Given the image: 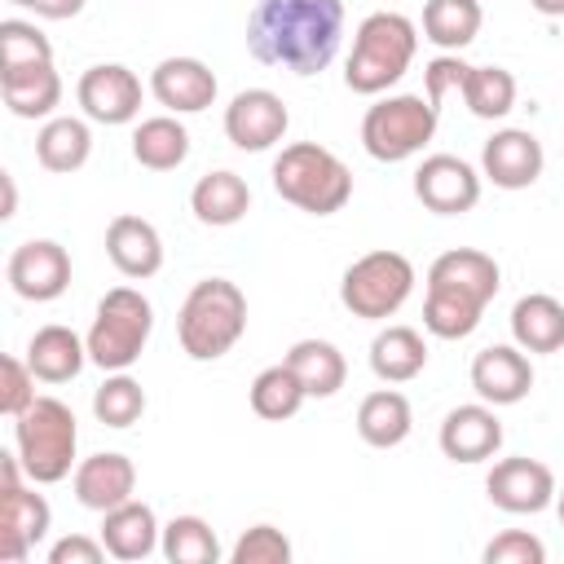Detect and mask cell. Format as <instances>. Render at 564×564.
<instances>
[{
  "instance_id": "obj_41",
  "label": "cell",
  "mask_w": 564,
  "mask_h": 564,
  "mask_svg": "<svg viewBox=\"0 0 564 564\" xmlns=\"http://www.w3.org/2000/svg\"><path fill=\"white\" fill-rule=\"evenodd\" d=\"M463 75H467V62H463L458 53H441V57H432V62H427V70H423L427 101H432V106H441L449 93H458Z\"/></svg>"
},
{
  "instance_id": "obj_27",
  "label": "cell",
  "mask_w": 564,
  "mask_h": 564,
  "mask_svg": "<svg viewBox=\"0 0 564 564\" xmlns=\"http://www.w3.org/2000/svg\"><path fill=\"white\" fill-rule=\"evenodd\" d=\"M247 207H251L247 181H242L238 172H225V167L198 176V185L189 189V212H194L203 225H212V229L238 225V220L247 216Z\"/></svg>"
},
{
  "instance_id": "obj_8",
  "label": "cell",
  "mask_w": 564,
  "mask_h": 564,
  "mask_svg": "<svg viewBox=\"0 0 564 564\" xmlns=\"http://www.w3.org/2000/svg\"><path fill=\"white\" fill-rule=\"evenodd\" d=\"M436 115L441 106H432L427 97L419 93H397V97H383L366 110L361 119V145L370 159L379 163H405L410 154H419L432 132H436Z\"/></svg>"
},
{
  "instance_id": "obj_4",
  "label": "cell",
  "mask_w": 564,
  "mask_h": 564,
  "mask_svg": "<svg viewBox=\"0 0 564 564\" xmlns=\"http://www.w3.org/2000/svg\"><path fill=\"white\" fill-rule=\"evenodd\" d=\"M414 53H419V31L405 13H370L352 35L344 84L361 97H379L410 70Z\"/></svg>"
},
{
  "instance_id": "obj_17",
  "label": "cell",
  "mask_w": 564,
  "mask_h": 564,
  "mask_svg": "<svg viewBox=\"0 0 564 564\" xmlns=\"http://www.w3.org/2000/svg\"><path fill=\"white\" fill-rule=\"evenodd\" d=\"M471 388L489 405H516L533 388V366L520 344H489L471 357Z\"/></svg>"
},
{
  "instance_id": "obj_32",
  "label": "cell",
  "mask_w": 564,
  "mask_h": 564,
  "mask_svg": "<svg viewBox=\"0 0 564 564\" xmlns=\"http://www.w3.org/2000/svg\"><path fill=\"white\" fill-rule=\"evenodd\" d=\"M480 0H427L423 4V40L445 53L467 48L480 35Z\"/></svg>"
},
{
  "instance_id": "obj_46",
  "label": "cell",
  "mask_w": 564,
  "mask_h": 564,
  "mask_svg": "<svg viewBox=\"0 0 564 564\" xmlns=\"http://www.w3.org/2000/svg\"><path fill=\"white\" fill-rule=\"evenodd\" d=\"M555 507H560V524H564V489H555Z\"/></svg>"
},
{
  "instance_id": "obj_13",
  "label": "cell",
  "mask_w": 564,
  "mask_h": 564,
  "mask_svg": "<svg viewBox=\"0 0 564 564\" xmlns=\"http://www.w3.org/2000/svg\"><path fill=\"white\" fill-rule=\"evenodd\" d=\"M4 273H9L13 295H22L31 304H48L70 286V256L53 238H31V242L13 247Z\"/></svg>"
},
{
  "instance_id": "obj_21",
  "label": "cell",
  "mask_w": 564,
  "mask_h": 564,
  "mask_svg": "<svg viewBox=\"0 0 564 564\" xmlns=\"http://www.w3.org/2000/svg\"><path fill=\"white\" fill-rule=\"evenodd\" d=\"M106 256L123 278H154L163 269V238L145 216H115L106 225Z\"/></svg>"
},
{
  "instance_id": "obj_7",
  "label": "cell",
  "mask_w": 564,
  "mask_h": 564,
  "mask_svg": "<svg viewBox=\"0 0 564 564\" xmlns=\"http://www.w3.org/2000/svg\"><path fill=\"white\" fill-rule=\"evenodd\" d=\"M150 330H154V308L141 291L132 286H115L97 300V317L88 326V361L101 366L106 375L110 370H128L141 348L150 344Z\"/></svg>"
},
{
  "instance_id": "obj_39",
  "label": "cell",
  "mask_w": 564,
  "mask_h": 564,
  "mask_svg": "<svg viewBox=\"0 0 564 564\" xmlns=\"http://www.w3.org/2000/svg\"><path fill=\"white\" fill-rule=\"evenodd\" d=\"M542 560H546L542 538H533L524 529H507L485 546V564H542Z\"/></svg>"
},
{
  "instance_id": "obj_19",
  "label": "cell",
  "mask_w": 564,
  "mask_h": 564,
  "mask_svg": "<svg viewBox=\"0 0 564 564\" xmlns=\"http://www.w3.org/2000/svg\"><path fill=\"white\" fill-rule=\"evenodd\" d=\"M216 75L207 62L198 57H163L150 70V93L159 106H167L172 115H198L216 101Z\"/></svg>"
},
{
  "instance_id": "obj_11",
  "label": "cell",
  "mask_w": 564,
  "mask_h": 564,
  "mask_svg": "<svg viewBox=\"0 0 564 564\" xmlns=\"http://www.w3.org/2000/svg\"><path fill=\"white\" fill-rule=\"evenodd\" d=\"M414 198L436 216H463L480 203V172L458 154H427L414 172Z\"/></svg>"
},
{
  "instance_id": "obj_3",
  "label": "cell",
  "mask_w": 564,
  "mask_h": 564,
  "mask_svg": "<svg viewBox=\"0 0 564 564\" xmlns=\"http://www.w3.org/2000/svg\"><path fill=\"white\" fill-rule=\"evenodd\" d=\"M247 330V295L229 278H203L189 286L181 313H176V339L185 357L216 361L225 357Z\"/></svg>"
},
{
  "instance_id": "obj_10",
  "label": "cell",
  "mask_w": 564,
  "mask_h": 564,
  "mask_svg": "<svg viewBox=\"0 0 564 564\" xmlns=\"http://www.w3.org/2000/svg\"><path fill=\"white\" fill-rule=\"evenodd\" d=\"M22 471L26 467H22L18 449L0 454V560L4 564H22L31 555V546L44 542V533L53 524L44 494L26 489Z\"/></svg>"
},
{
  "instance_id": "obj_36",
  "label": "cell",
  "mask_w": 564,
  "mask_h": 564,
  "mask_svg": "<svg viewBox=\"0 0 564 564\" xmlns=\"http://www.w3.org/2000/svg\"><path fill=\"white\" fill-rule=\"evenodd\" d=\"M93 414H97V423H106V427H132V423L145 414V392H141V383H137L132 375H123V370H110L106 383L93 392Z\"/></svg>"
},
{
  "instance_id": "obj_26",
  "label": "cell",
  "mask_w": 564,
  "mask_h": 564,
  "mask_svg": "<svg viewBox=\"0 0 564 564\" xmlns=\"http://www.w3.org/2000/svg\"><path fill=\"white\" fill-rule=\"evenodd\" d=\"M88 154H93V132L75 115H53L35 132V159L44 172H57V176L79 172L88 163Z\"/></svg>"
},
{
  "instance_id": "obj_20",
  "label": "cell",
  "mask_w": 564,
  "mask_h": 564,
  "mask_svg": "<svg viewBox=\"0 0 564 564\" xmlns=\"http://www.w3.org/2000/svg\"><path fill=\"white\" fill-rule=\"evenodd\" d=\"M70 489H75L79 507H88V511H110V507H119V502L132 498V489H137V467H132L128 454L106 449V454L84 458V463L70 471Z\"/></svg>"
},
{
  "instance_id": "obj_12",
  "label": "cell",
  "mask_w": 564,
  "mask_h": 564,
  "mask_svg": "<svg viewBox=\"0 0 564 564\" xmlns=\"http://www.w3.org/2000/svg\"><path fill=\"white\" fill-rule=\"evenodd\" d=\"M75 97L84 106V115L93 123H106V128H119V123H132L141 115V79L119 66V62H101V66H88L75 84Z\"/></svg>"
},
{
  "instance_id": "obj_2",
  "label": "cell",
  "mask_w": 564,
  "mask_h": 564,
  "mask_svg": "<svg viewBox=\"0 0 564 564\" xmlns=\"http://www.w3.org/2000/svg\"><path fill=\"white\" fill-rule=\"evenodd\" d=\"M498 286H502V273L489 251L454 247V251L436 256L427 269L423 326L436 339H467L480 326L485 304L498 295Z\"/></svg>"
},
{
  "instance_id": "obj_37",
  "label": "cell",
  "mask_w": 564,
  "mask_h": 564,
  "mask_svg": "<svg viewBox=\"0 0 564 564\" xmlns=\"http://www.w3.org/2000/svg\"><path fill=\"white\" fill-rule=\"evenodd\" d=\"M40 62H53V44H48V35L35 31V22L4 18V22H0V70L40 66Z\"/></svg>"
},
{
  "instance_id": "obj_23",
  "label": "cell",
  "mask_w": 564,
  "mask_h": 564,
  "mask_svg": "<svg viewBox=\"0 0 564 564\" xmlns=\"http://www.w3.org/2000/svg\"><path fill=\"white\" fill-rule=\"evenodd\" d=\"M0 93H4L9 115H18V119H53V110L62 106V79L53 70V62L0 70Z\"/></svg>"
},
{
  "instance_id": "obj_16",
  "label": "cell",
  "mask_w": 564,
  "mask_h": 564,
  "mask_svg": "<svg viewBox=\"0 0 564 564\" xmlns=\"http://www.w3.org/2000/svg\"><path fill=\"white\" fill-rule=\"evenodd\" d=\"M542 167H546V154L529 128H502L480 150V172L498 189H529L542 176Z\"/></svg>"
},
{
  "instance_id": "obj_18",
  "label": "cell",
  "mask_w": 564,
  "mask_h": 564,
  "mask_svg": "<svg viewBox=\"0 0 564 564\" xmlns=\"http://www.w3.org/2000/svg\"><path fill=\"white\" fill-rule=\"evenodd\" d=\"M441 454L454 463H485L502 449V419L494 414L489 401L476 405H454L441 419Z\"/></svg>"
},
{
  "instance_id": "obj_22",
  "label": "cell",
  "mask_w": 564,
  "mask_h": 564,
  "mask_svg": "<svg viewBox=\"0 0 564 564\" xmlns=\"http://www.w3.org/2000/svg\"><path fill=\"white\" fill-rule=\"evenodd\" d=\"M159 538H163V529H159L150 502L128 498V502L101 511V542H106V551H110L115 560H123V564L154 555V551H159Z\"/></svg>"
},
{
  "instance_id": "obj_24",
  "label": "cell",
  "mask_w": 564,
  "mask_h": 564,
  "mask_svg": "<svg viewBox=\"0 0 564 564\" xmlns=\"http://www.w3.org/2000/svg\"><path fill=\"white\" fill-rule=\"evenodd\" d=\"M88 361V339H79L70 326H40L26 344V366L35 370L40 383H66L84 370Z\"/></svg>"
},
{
  "instance_id": "obj_29",
  "label": "cell",
  "mask_w": 564,
  "mask_h": 564,
  "mask_svg": "<svg viewBox=\"0 0 564 564\" xmlns=\"http://www.w3.org/2000/svg\"><path fill=\"white\" fill-rule=\"evenodd\" d=\"M427 366V344L414 326H383L370 339V370L383 383H410Z\"/></svg>"
},
{
  "instance_id": "obj_25",
  "label": "cell",
  "mask_w": 564,
  "mask_h": 564,
  "mask_svg": "<svg viewBox=\"0 0 564 564\" xmlns=\"http://www.w3.org/2000/svg\"><path fill=\"white\" fill-rule=\"evenodd\" d=\"M511 339L524 352H560L564 348V304L555 295H520L511 308Z\"/></svg>"
},
{
  "instance_id": "obj_15",
  "label": "cell",
  "mask_w": 564,
  "mask_h": 564,
  "mask_svg": "<svg viewBox=\"0 0 564 564\" xmlns=\"http://www.w3.org/2000/svg\"><path fill=\"white\" fill-rule=\"evenodd\" d=\"M485 494L498 511L511 516H538L555 502V476L538 458H498L485 476Z\"/></svg>"
},
{
  "instance_id": "obj_5",
  "label": "cell",
  "mask_w": 564,
  "mask_h": 564,
  "mask_svg": "<svg viewBox=\"0 0 564 564\" xmlns=\"http://www.w3.org/2000/svg\"><path fill=\"white\" fill-rule=\"evenodd\" d=\"M273 189L308 216H335L352 198V172L335 150L317 141H295L282 145V154L273 159Z\"/></svg>"
},
{
  "instance_id": "obj_35",
  "label": "cell",
  "mask_w": 564,
  "mask_h": 564,
  "mask_svg": "<svg viewBox=\"0 0 564 564\" xmlns=\"http://www.w3.org/2000/svg\"><path fill=\"white\" fill-rule=\"evenodd\" d=\"M304 383H300V375L282 361V366H264L256 379H251V410L260 414V419H269V423H282V419H291L300 405H304Z\"/></svg>"
},
{
  "instance_id": "obj_33",
  "label": "cell",
  "mask_w": 564,
  "mask_h": 564,
  "mask_svg": "<svg viewBox=\"0 0 564 564\" xmlns=\"http://www.w3.org/2000/svg\"><path fill=\"white\" fill-rule=\"evenodd\" d=\"M458 93L476 119H507L516 106V75L502 66H467Z\"/></svg>"
},
{
  "instance_id": "obj_1",
  "label": "cell",
  "mask_w": 564,
  "mask_h": 564,
  "mask_svg": "<svg viewBox=\"0 0 564 564\" xmlns=\"http://www.w3.org/2000/svg\"><path fill=\"white\" fill-rule=\"evenodd\" d=\"M344 40V0H256L247 18V48L260 66L317 75L335 62Z\"/></svg>"
},
{
  "instance_id": "obj_31",
  "label": "cell",
  "mask_w": 564,
  "mask_h": 564,
  "mask_svg": "<svg viewBox=\"0 0 564 564\" xmlns=\"http://www.w3.org/2000/svg\"><path fill=\"white\" fill-rule=\"evenodd\" d=\"M132 159L150 172H172L189 159V132L181 119L172 115H154V119H141L137 132H132Z\"/></svg>"
},
{
  "instance_id": "obj_28",
  "label": "cell",
  "mask_w": 564,
  "mask_h": 564,
  "mask_svg": "<svg viewBox=\"0 0 564 564\" xmlns=\"http://www.w3.org/2000/svg\"><path fill=\"white\" fill-rule=\"evenodd\" d=\"M410 427H414V410H410L405 392L379 388V392L361 397V405H357V432H361L366 445L392 449V445H401L410 436Z\"/></svg>"
},
{
  "instance_id": "obj_42",
  "label": "cell",
  "mask_w": 564,
  "mask_h": 564,
  "mask_svg": "<svg viewBox=\"0 0 564 564\" xmlns=\"http://www.w3.org/2000/svg\"><path fill=\"white\" fill-rule=\"evenodd\" d=\"M110 551L101 538H84V533H70L62 542L48 546V564H101Z\"/></svg>"
},
{
  "instance_id": "obj_38",
  "label": "cell",
  "mask_w": 564,
  "mask_h": 564,
  "mask_svg": "<svg viewBox=\"0 0 564 564\" xmlns=\"http://www.w3.org/2000/svg\"><path fill=\"white\" fill-rule=\"evenodd\" d=\"M229 564H291V542L282 529L273 524H251L234 551H229Z\"/></svg>"
},
{
  "instance_id": "obj_9",
  "label": "cell",
  "mask_w": 564,
  "mask_h": 564,
  "mask_svg": "<svg viewBox=\"0 0 564 564\" xmlns=\"http://www.w3.org/2000/svg\"><path fill=\"white\" fill-rule=\"evenodd\" d=\"M414 291V264L401 251H366L361 260H352L339 278V300L352 317L366 322H383L392 317Z\"/></svg>"
},
{
  "instance_id": "obj_6",
  "label": "cell",
  "mask_w": 564,
  "mask_h": 564,
  "mask_svg": "<svg viewBox=\"0 0 564 564\" xmlns=\"http://www.w3.org/2000/svg\"><path fill=\"white\" fill-rule=\"evenodd\" d=\"M13 445L26 467L31 485H57L75 467V445L79 427L66 401L57 397H35L18 419H13Z\"/></svg>"
},
{
  "instance_id": "obj_40",
  "label": "cell",
  "mask_w": 564,
  "mask_h": 564,
  "mask_svg": "<svg viewBox=\"0 0 564 564\" xmlns=\"http://www.w3.org/2000/svg\"><path fill=\"white\" fill-rule=\"evenodd\" d=\"M35 401V370L26 366V357H4V383H0V410L9 419H18L26 405Z\"/></svg>"
},
{
  "instance_id": "obj_34",
  "label": "cell",
  "mask_w": 564,
  "mask_h": 564,
  "mask_svg": "<svg viewBox=\"0 0 564 564\" xmlns=\"http://www.w3.org/2000/svg\"><path fill=\"white\" fill-rule=\"evenodd\" d=\"M159 551L167 564H216L220 560V542L203 516H172L163 524Z\"/></svg>"
},
{
  "instance_id": "obj_43",
  "label": "cell",
  "mask_w": 564,
  "mask_h": 564,
  "mask_svg": "<svg viewBox=\"0 0 564 564\" xmlns=\"http://www.w3.org/2000/svg\"><path fill=\"white\" fill-rule=\"evenodd\" d=\"M9 4L35 9L40 18H53V22H62V18H75V13L84 9V0H9Z\"/></svg>"
},
{
  "instance_id": "obj_44",
  "label": "cell",
  "mask_w": 564,
  "mask_h": 564,
  "mask_svg": "<svg viewBox=\"0 0 564 564\" xmlns=\"http://www.w3.org/2000/svg\"><path fill=\"white\" fill-rule=\"evenodd\" d=\"M0 185H4V207H0V216L9 220L13 207H18V189H13V176H9V172H0Z\"/></svg>"
},
{
  "instance_id": "obj_30",
  "label": "cell",
  "mask_w": 564,
  "mask_h": 564,
  "mask_svg": "<svg viewBox=\"0 0 564 564\" xmlns=\"http://www.w3.org/2000/svg\"><path fill=\"white\" fill-rule=\"evenodd\" d=\"M282 361L300 375L308 397H335L348 379V361L330 339H295Z\"/></svg>"
},
{
  "instance_id": "obj_45",
  "label": "cell",
  "mask_w": 564,
  "mask_h": 564,
  "mask_svg": "<svg viewBox=\"0 0 564 564\" xmlns=\"http://www.w3.org/2000/svg\"><path fill=\"white\" fill-rule=\"evenodd\" d=\"M538 13H546V18H564V0H529Z\"/></svg>"
},
{
  "instance_id": "obj_14",
  "label": "cell",
  "mask_w": 564,
  "mask_h": 564,
  "mask_svg": "<svg viewBox=\"0 0 564 564\" xmlns=\"http://www.w3.org/2000/svg\"><path fill=\"white\" fill-rule=\"evenodd\" d=\"M286 128H291V110H286V101H282L278 93H269V88H242V93L225 106V137H229L238 150L260 154V150L278 145V141L286 137Z\"/></svg>"
}]
</instances>
